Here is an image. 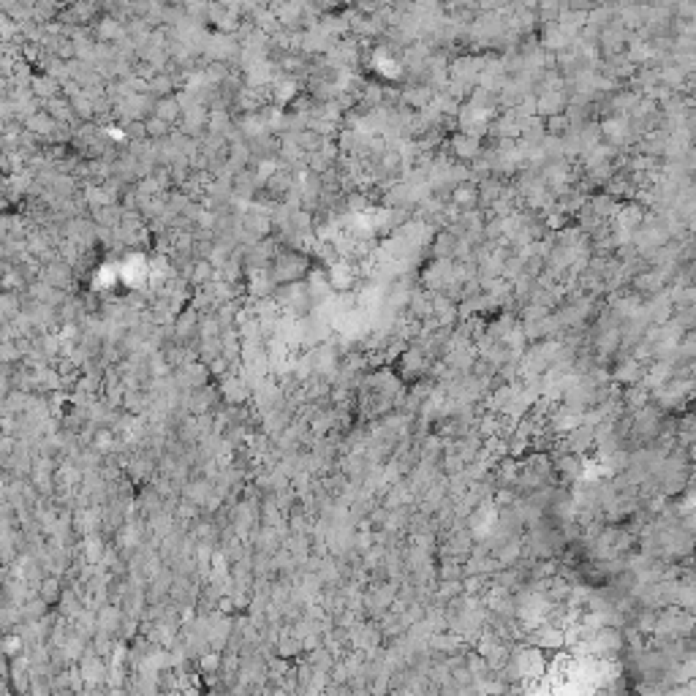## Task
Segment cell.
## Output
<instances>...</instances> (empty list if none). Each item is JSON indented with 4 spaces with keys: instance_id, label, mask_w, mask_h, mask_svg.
I'll return each instance as SVG.
<instances>
[{
    "instance_id": "6da1fadb",
    "label": "cell",
    "mask_w": 696,
    "mask_h": 696,
    "mask_svg": "<svg viewBox=\"0 0 696 696\" xmlns=\"http://www.w3.org/2000/svg\"><path fill=\"white\" fill-rule=\"evenodd\" d=\"M38 596L44 598L47 604H57L60 596H63V579L57 577V574H44L41 579H38Z\"/></svg>"
},
{
    "instance_id": "7a4b0ae2",
    "label": "cell",
    "mask_w": 696,
    "mask_h": 696,
    "mask_svg": "<svg viewBox=\"0 0 696 696\" xmlns=\"http://www.w3.org/2000/svg\"><path fill=\"white\" fill-rule=\"evenodd\" d=\"M120 609H115V607H103L99 612V618H96V623H99V631H106V634H115L117 628H120Z\"/></svg>"
},
{
    "instance_id": "3957f363",
    "label": "cell",
    "mask_w": 696,
    "mask_h": 696,
    "mask_svg": "<svg viewBox=\"0 0 696 696\" xmlns=\"http://www.w3.org/2000/svg\"><path fill=\"white\" fill-rule=\"evenodd\" d=\"M215 609H218V615L229 618V615L237 612V601H234V596H218L215 598Z\"/></svg>"
}]
</instances>
